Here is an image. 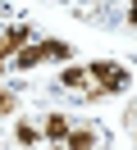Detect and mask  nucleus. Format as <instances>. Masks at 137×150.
I'll return each instance as SVG.
<instances>
[{"mask_svg": "<svg viewBox=\"0 0 137 150\" xmlns=\"http://www.w3.org/2000/svg\"><path fill=\"white\" fill-rule=\"evenodd\" d=\"M87 77H91L105 96H119L128 82H133V73H128L123 64H114V59H91V64H87Z\"/></svg>", "mask_w": 137, "mask_h": 150, "instance_id": "f257e3e1", "label": "nucleus"}, {"mask_svg": "<svg viewBox=\"0 0 137 150\" xmlns=\"http://www.w3.org/2000/svg\"><path fill=\"white\" fill-rule=\"evenodd\" d=\"M0 37H5V59H9L14 50H23L27 41H32V28H27V23H14V28H5Z\"/></svg>", "mask_w": 137, "mask_h": 150, "instance_id": "f03ea898", "label": "nucleus"}, {"mask_svg": "<svg viewBox=\"0 0 137 150\" xmlns=\"http://www.w3.org/2000/svg\"><path fill=\"white\" fill-rule=\"evenodd\" d=\"M9 59H14V68H18V73H27V68L46 64V59H41V50H37V41H27V46H23V50H14Z\"/></svg>", "mask_w": 137, "mask_h": 150, "instance_id": "7ed1b4c3", "label": "nucleus"}, {"mask_svg": "<svg viewBox=\"0 0 137 150\" xmlns=\"http://www.w3.org/2000/svg\"><path fill=\"white\" fill-rule=\"evenodd\" d=\"M87 68L82 64H64V73H60V86H69V91H87Z\"/></svg>", "mask_w": 137, "mask_h": 150, "instance_id": "20e7f679", "label": "nucleus"}, {"mask_svg": "<svg viewBox=\"0 0 137 150\" xmlns=\"http://www.w3.org/2000/svg\"><path fill=\"white\" fill-rule=\"evenodd\" d=\"M37 50H41V59H55V64H69V55H73L69 41H50V37L37 41Z\"/></svg>", "mask_w": 137, "mask_h": 150, "instance_id": "39448f33", "label": "nucleus"}, {"mask_svg": "<svg viewBox=\"0 0 137 150\" xmlns=\"http://www.w3.org/2000/svg\"><path fill=\"white\" fill-rule=\"evenodd\" d=\"M64 146H69V150H96V132H91V127H78V132H73V127H69Z\"/></svg>", "mask_w": 137, "mask_h": 150, "instance_id": "423d86ee", "label": "nucleus"}, {"mask_svg": "<svg viewBox=\"0 0 137 150\" xmlns=\"http://www.w3.org/2000/svg\"><path fill=\"white\" fill-rule=\"evenodd\" d=\"M46 141H64L69 137V118H64V114H46Z\"/></svg>", "mask_w": 137, "mask_h": 150, "instance_id": "0eeeda50", "label": "nucleus"}, {"mask_svg": "<svg viewBox=\"0 0 137 150\" xmlns=\"http://www.w3.org/2000/svg\"><path fill=\"white\" fill-rule=\"evenodd\" d=\"M14 137H18V146H37V137H41V132H37L32 123H18V127H14Z\"/></svg>", "mask_w": 137, "mask_h": 150, "instance_id": "6e6552de", "label": "nucleus"}, {"mask_svg": "<svg viewBox=\"0 0 137 150\" xmlns=\"http://www.w3.org/2000/svg\"><path fill=\"white\" fill-rule=\"evenodd\" d=\"M18 109V96L9 91V86H0V118H5V114H14Z\"/></svg>", "mask_w": 137, "mask_h": 150, "instance_id": "1a4fd4ad", "label": "nucleus"}, {"mask_svg": "<svg viewBox=\"0 0 137 150\" xmlns=\"http://www.w3.org/2000/svg\"><path fill=\"white\" fill-rule=\"evenodd\" d=\"M128 23H137V0H133V5H128Z\"/></svg>", "mask_w": 137, "mask_h": 150, "instance_id": "9d476101", "label": "nucleus"}, {"mask_svg": "<svg viewBox=\"0 0 137 150\" xmlns=\"http://www.w3.org/2000/svg\"><path fill=\"white\" fill-rule=\"evenodd\" d=\"M5 73H9V64H5V59H0V77H5Z\"/></svg>", "mask_w": 137, "mask_h": 150, "instance_id": "9b49d317", "label": "nucleus"}, {"mask_svg": "<svg viewBox=\"0 0 137 150\" xmlns=\"http://www.w3.org/2000/svg\"><path fill=\"white\" fill-rule=\"evenodd\" d=\"M0 59H5V37H0Z\"/></svg>", "mask_w": 137, "mask_h": 150, "instance_id": "f8f14e48", "label": "nucleus"}, {"mask_svg": "<svg viewBox=\"0 0 137 150\" xmlns=\"http://www.w3.org/2000/svg\"><path fill=\"white\" fill-rule=\"evenodd\" d=\"M46 150H60V141H50V146H46Z\"/></svg>", "mask_w": 137, "mask_h": 150, "instance_id": "ddd939ff", "label": "nucleus"}]
</instances>
